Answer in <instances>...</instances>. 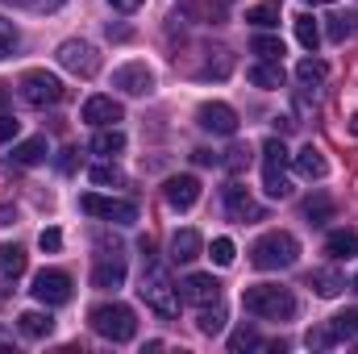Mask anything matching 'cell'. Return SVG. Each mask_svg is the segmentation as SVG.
I'll return each instance as SVG.
<instances>
[{"label": "cell", "instance_id": "obj_17", "mask_svg": "<svg viewBox=\"0 0 358 354\" xmlns=\"http://www.w3.org/2000/svg\"><path fill=\"white\" fill-rule=\"evenodd\" d=\"M179 8H183V17L204 21V25H221L225 21V0H183Z\"/></svg>", "mask_w": 358, "mask_h": 354}, {"label": "cell", "instance_id": "obj_12", "mask_svg": "<svg viewBox=\"0 0 358 354\" xmlns=\"http://www.w3.org/2000/svg\"><path fill=\"white\" fill-rule=\"evenodd\" d=\"M113 88H121L125 96H146V92H155V71L146 63H125L113 71Z\"/></svg>", "mask_w": 358, "mask_h": 354}, {"label": "cell", "instance_id": "obj_23", "mask_svg": "<svg viewBox=\"0 0 358 354\" xmlns=\"http://www.w3.org/2000/svg\"><path fill=\"white\" fill-rule=\"evenodd\" d=\"M50 150H46V138H25V142H17L13 146V163H21V167H34V163H42Z\"/></svg>", "mask_w": 358, "mask_h": 354}, {"label": "cell", "instance_id": "obj_24", "mask_svg": "<svg viewBox=\"0 0 358 354\" xmlns=\"http://www.w3.org/2000/svg\"><path fill=\"white\" fill-rule=\"evenodd\" d=\"M304 342H308V351H334L338 342H346V334H342V330L329 321V325H317V330H308V338H304Z\"/></svg>", "mask_w": 358, "mask_h": 354}, {"label": "cell", "instance_id": "obj_29", "mask_svg": "<svg viewBox=\"0 0 358 354\" xmlns=\"http://www.w3.org/2000/svg\"><path fill=\"white\" fill-rule=\"evenodd\" d=\"M304 217H308V225H325V221L334 217V200H329L325 192L308 196V200H304Z\"/></svg>", "mask_w": 358, "mask_h": 354}, {"label": "cell", "instance_id": "obj_5", "mask_svg": "<svg viewBox=\"0 0 358 354\" xmlns=\"http://www.w3.org/2000/svg\"><path fill=\"white\" fill-rule=\"evenodd\" d=\"M287 163H292V155H287L283 138H267L263 142V192H267L271 200H287L292 196Z\"/></svg>", "mask_w": 358, "mask_h": 354}, {"label": "cell", "instance_id": "obj_40", "mask_svg": "<svg viewBox=\"0 0 358 354\" xmlns=\"http://www.w3.org/2000/svg\"><path fill=\"white\" fill-rule=\"evenodd\" d=\"M334 325H338L346 338H358V309H346V313H338V317H334Z\"/></svg>", "mask_w": 358, "mask_h": 354}, {"label": "cell", "instance_id": "obj_45", "mask_svg": "<svg viewBox=\"0 0 358 354\" xmlns=\"http://www.w3.org/2000/svg\"><path fill=\"white\" fill-rule=\"evenodd\" d=\"M108 4H113V8H121V13H134V8H142L146 0H108Z\"/></svg>", "mask_w": 358, "mask_h": 354}, {"label": "cell", "instance_id": "obj_31", "mask_svg": "<svg viewBox=\"0 0 358 354\" xmlns=\"http://www.w3.org/2000/svg\"><path fill=\"white\" fill-rule=\"evenodd\" d=\"M325 76H329V67H325L321 59H300V67H296V80H300L304 88H317V84H325Z\"/></svg>", "mask_w": 358, "mask_h": 354}, {"label": "cell", "instance_id": "obj_41", "mask_svg": "<svg viewBox=\"0 0 358 354\" xmlns=\"http://www.w3.org/2000/svg\"><path fill=\"white\" fill-rule=\"evenodd\" d=\"M17 129H21V121H17L13 113H0V142H8V138H17Z\"/></svg>", "mask_w": 358, "mask_h": 354}, {"label": "cell", "instance_id": "obj_10", "mask_svg": "<svg viewBox=\"0 0 358 354\" xmlns=\"http://www.w3.org/2000/svg\"><path fill=\"white\" fill-rule=\"evenodd\" d=\"M196 125H200L204 134L234 138V134H238V113H234L229 104H221V100H208V104L196 108Z\"/></svg>", "mask_w": 358, "mask_h": 354}, {"label": "cell", "instance_id": "obj_13", "mask_svg": "<svg viewBox=\"0 0 358 354\" xmlns=\"http://www.w3.org/2000/svg\"><path fill=\"white\" fill-rule=\"evenodd\" d=\"M80 117H84L88 125H96V129H108V125L125 121V108H121V100H113V96H92Z\"/></svg>", "mask_w": 358, "mask_h": 354}, {"label": "cell", "instance_id": "obj_33", "mask_svg": "<svg viewBox=\"0 0 358 354\" xmlns=\"http://www.w3.org/2000/svg\"><path fill=\"white\" fill-rule=\"evenodd\" d=\"M250 159H255V150L238 142V146H229V150L221 155V167H229V171L238 176V171H246V167H250Z\"/></svg>", "mask_w": 358, "mask_h": 354}, {"label": "cell", "instance_id": "obj_25", "mask_svg": "<svg viewBox=\"0 0 358 354\" xmlns=\"http://www.w3.org/2000/svg\"><path fill=\"white\" fill-rule=\"evenodd\" d=\"M250 84H255V88H283V67L271 63V59L255 63V67H250Z\"/></svg>", "mask_w": 358, "mask_h": 354}, {"label": "cell", "instance_id": "obj_50", "mask_svg": "<svg viewBox=\"0 0 358 354\" xmlns=\"http://www.w3.org/2000/svg\"><path fill=\"white\" fill-rule=\"evenodd\" d=\"M308 4H329V0H308Z\"/></svg>", "mask_w": 358, "mask_h": 354}, {"label": "cell", "instance_id": "obj_7", "mask_svg": "<svg viewBox=\"0 0 358 354\" xmlns=\"http://www.w3.org/2000/svg\"><path fill=\"white\" fill-rule=\"evenodd\" d=\"M59 63H63L71 76H80V80H92V76L100 71V55H96V46L84 42V38H67V42L59 46Z\"/></svg>", "mask_w": 358, "mask_h": 354}, {"label": "cell", "instance_id": "obj_6", "mask_svg": "<svg viewBox=\"0 0 358 354\" xmlns=\"http://www.w3.org/2000/svg\"><path fill=\"white\" fill-rule=\"evenodd\" d=\"M17 92H21V100H25L29 108H55L67 88H63L59 76H50V71H25L21 84H17Z\"/></svg>", "mask_w": 358, "mask_h": 354}, {"label": "cell", "instance_id": "obj_39", "mask_svg": "<svg viewBox=\"0 0 358 354\" xmlns=\"http://www.w3.org/2000/svg\"><path fill=\"white\" fill-rule=\"evenodd\" d=\"M234 259H238L234 242H229V238H217V242H213V263H217V267H229Z\"/></svg>", "mask_w": 358, "mask_h": 354}, {"label": "cell", "instance_id": "obj_15", "mask_svg": "<svg viewBox=\"0 0 358 354\" xmlns=\"http://www.w3.org/2000/svg\"><path fill=\"white\" fill-rule=\"evenodd\" d=\"M183 300H192L196 309H204V304H217L221 300V283L213 279V275H187L183 279Z\"/></svg>", "mask_w": 358, "mask_h": 354}, {"label": "cell", "instance_id": "obj_1", "mask_svg": "<svg viewBox=\"0 0 358 354\" xmlns=\"http://www.w3.org/2000/svg\"><path fill=\"white\" fill-rule=\"evenodd\" d=\"M242 309L263 321H287V317H296V296L279 283H255L242 292Z\"/></svg>", "mask_w": 358, "mask_h": 354}, {"label": "cell", "instance_id": "obj_9", "mask_svg": "<svg viewBox=\"0 0 358 354\" xmlns=\"http://www.w3.org/2000/svg\"><path fill=\"white\" fill-rule=\"evenodd\" d=\"M29 292H34V300H42L46 309H50V304H67V300H71V275L46 267V271L34 275V288H29Z\"/></svg>", "mask_w": 358, "mask_h": 354}, {"label": "cell", "instance_id": "obj_48", "mask_svg": "<svg viewBox=\"0 0 358 354\" xmlns=\"http://www.w3.org/2000/svg\"><path fill=\"white\" fill-rule=\"evenodd\" d=\"M350 134H355V138H358V113H355V117H350Z\"/></svg>", "mask_w": 358, "mask_h": 354}, {"label": "cell", "instance_id": "obj_21", "mask_svg": "<svg viewBox=\"0 0 358 354\" xmlns=\"http://www.w3.org/2000/svg\"><path fill=\"white\" fill-rule=\"evenodd\" d=\"M292 163H296V171H300L304 179H321L325 171H329V167H325V155H321L317 146H304L300 155H292Z\"/></svg>", "mask_w": 358, "mask_h": 354}, {"label": "cell", "instance_id": "obj_43", "mask_svg": "<svg viewBox=\"0 0 358 354\" xmlns=\"http://www.w3.org/2000/svg\"><path fill=\"white\" fill-rule=\"evenodd\" d=\"M192 163H200V167H221V155H217V150H192Z\"/></svg>", "mask_w": 358, "mask_h": 354}, {"label": "cell", "instance_id": "obj_51", "mask_svg": "<svg viewBox=\"0 0 358 354\" xmlns=\"http://www.w3.org/2000/svg\"><path fill=\"white\" fill-rule=\"evenodd\" d=\"M355 292H358V275H355Z\"/></svg>", "mask_w": 358, "mask_h": 354}, {"label": "cell", "instance_id": "obj_42", "mask_svg": "<svg viewBox=\"0 0 358 354\" xmlns=\"http://www.w3.org/2000/svg\"><path fill=\"white\" fill-rule=\"evenodd\" d=\"M38 246H42V250H50V255H55V250H59V246H63V234H59V229H42V238H38Z\"/></svg>", "mask_w": 358, "mask_h": 354}, {"label": "cell", "instance_id": "obj_11", "mask_svg": "<svg viewBox=\"0 0 358 354\" xmlns=\"http://www.w3.org/2000/svg\"><path fill=\"white\" fill-rule=\"evenodd\" d=\"M225 213H229L234 221H246V225H250V221H267L263 204H259L242 183H229V187H225Z\"/></svg>", "mask_w": 358, "mask_h": 354}, {"label": "cell", "instance_id": "obj_26", "mask_svg": "<svg viewBox=\"0 0 358 354\" xmlns=\"http://www.w3.org/2000/svg\"><path fill=\"white\" fill-rule=\"evenodd\" d=\"M196 330H200V334H208V338H217V334L225 330V309H221V300L200 309V317H196Z\"/></svg>", "mask_w": 358, "mask_h": 354}, {"label": "cell", "instance_id": "obj_49", "mask_svg": "<svg viewBox=\"0 0 358 354\" xmlns=\"http://www.w3.org/2000/svg\"><path fill=\"white\" fill-rule=\"evenodd\" d=\"M0 4H34V0H0Z\"/></svg>", "mask_w": 358, "mask_h": 354}, {"label": "cell", "instance_id": "obj_3", "mask_svg": "<svg viewBox=\"0 0 358 354\" xmlns=\"http://www.w3.org/2000/svg\"><path fill=\"white\" fill-rule=\"evenodd\" d=\"M92 330L100 334V338H108V342H129L134 334H138V317H134V309L129 304H117V300H108V304H96L88 313Z\"/></svg>", "mask_w": 358, "mask_h": 354}, {"label": "cell", "instance_id": "obj_32", "mask_svg": "<svg viewBox=\"0 0 358 354\" xmlns=\"http://www.w3.org/2000/svg\"><path fill=\"white\" fill-rule=\"evenodd\" d=\"M267 342L259 338V330H250V325H242V330H234V338H229V351L242 354V351H263Z\"/></svg>", "mask_w": 358, "mask_h": 354}, {"label": "cell", "instance_id": "obj_4", "mask_svg": "<svg viewBox=\"0 0 358 354\" xmlns=\"http://www.w3.org/2000/svg\"><path fill=\"white\" fill-rule=\"evenodd\" d=\"M138 292H142V300H146L159 317H176L179 313V292H176V283H171V275H167L163 263H146Z\"/></svg>", "mask_w": 358, "mask_h": 354}, {"label": "cell", "instance_id": "obj_27", "mask_svg": "<svg viewBox=\"0 0 358 354\" xmlns=\"http://www.w3.org/2000/svg\"><path fill=\"white\" fill-rule=\"evenodd\" d=\"M17 330H21L25 338H46V334L55 330V321H50V313H21V317H17Z\"/></svg>", "mask_w": 358, "mask_h": 354}, {"label": "cell", "instance_id": "obj_30", "mask_svg": "<svg viewBox=\"0 0 358 354\" xmlns=\"http://www.w3.org/2000/svg\"><path fill=\"white\" fill-rule=\"evenodd\" d=\"M296 38H300L304 50H317V42H321V25H317L313 13H300V17H296Z\"/></svg>", "mask_w": 358, "mask_h": 354}, {"label": "cell", "instance_id": "obj_28", "mask_svg": "<svg viewBox=\"0 0 358 354\" xmlns=\"http://www.w3.org/2000/svg\"><path fill=\"white\" fill-rule=\"evenodd\" d=\"M279 13H283L279 0H259V4L246 13V21H250L255 29H271V25H279Z\"/></svg>", "mask_w": 358, "mask_h": 354}, {"label": "cell", "instance_id": "obj_22", "mask_svg": "<svg viewBox=\"0 0 358 354\" xmlns=\"http://www.w3.org/2000/svg\"><path fill=\"white\" fill-rule=\"evenodd\" d=\"M325 250H329L334 259H355L358 255V234L355 229H334V234L325 238Z\"/></svg>", "mask_w": 358, "mask_h": 354}, {"label": "cell", "instance_id": "obj_46", "mask_svg": "<svg viewBox=\"0 0 358 354\" xmlns=\"http://www.w3.org/2000/svg\"><path fill=\"white\" fill-rule=\"evenodd\" d=\"M67 0H38V8H46V13H55V8H63Z\"/></svg>", "mask_w": 358, "mask_h": 354}, {"label": "cell", "instance_id": "obj_19", "mask_svg": "<svg viewBox=\"0 0 358 354\" xmlns=\"http://www.w3.org/2000/svg\"><path fill=\"white\" fill-rule=\"evenodd\" d=\"M200 250H204V242H200L196 229H179L176 238H171V263H196Z\"/></svg>", "mask_w": 358, "mask_h": 354}, {"label": "cell", "instance_id": "obj_18", "mask_svg": "<svg viewBox=\"0 0 358 354\" xmlns=\"http://www.w3.org/2000/svg\"><path fill=\"white\" fill-rule=\"evenodd\" d=\"M308 288L317 292V296H325V300H334L342 288H346V275L342 271H334V267H317L313 275H308Z\"/></svg>", "mask_w": 358, "mask_h": 354}, {"label": "cell", "instance_id": "obj_2", "mask_svg": "<svg viewBox=\"0 0 358 354\" xmlns=\"http://www.w3.org/2000/svg\"><path fill=\"white\" fill-rule=\"evenodd\" d=\"M296 259H300V242H296L292 234H283V229L263 234V238L250 246V263L259 267V271H287Z\"/></svg>", "mask_w": 358, "mask_h": 354}, {"label": "cell", "instance_id": "obj_16", "mask_svg": "<svg viewBox=\"0 0 358 354\" xmlns=\"http://www.w3.org/2000/svg\"><path fill=\"white\" fill-rule=\"evenodd\" d=\"M121 283H125V263H121V255H104L100 263L92 267V288L108 292V288H121Z\"/></svg>", "mask_w": 358, "mask_h": 354}, {"label": "cell", "instance_id": "obj_14", "mask_svg": "<svg viewBox=\"0 0 358 354\" xmlns=\"http://www.w3.org/2000/svg\"><path fill=\"white\" fill-rule=\"evenodd\" d=\"M163 196H167V204L171 208H192L196 200H200V179L196 176H171L167 183H163Z\"/></svg>", "mask_w": 358, "mask_h": 354}, {"label": "cell", "instance_id": "obj_34", "mask_svg": "<svg viewBox=\"0 0 358 354\" xmlns=\"http://www.w3.org/2000/svg\"><path fill=\"white\" fill-rule=\"evenodd\" d=\"M250 50H255L259 59H271V63H279V59H283V42H279V38H271V34H259V38L250 42Z\"/></svg>", "mask_w": 358, "mask_h": 354}, {"label": "cell", "instance_id": "obj_44", "mask_svg": "<svg viewBox=\"0 0 358 354\" xmlns=\"http://www.w3.org/2000/svg\"><path fill=\"white\" fill-rule=\"evenodd\" d=\"M76 167H80V150H63V159H59V171H67V176H71Z\"/></svg>", "mask_w": 358, "mask_h": 354}, {"label": "cell", "instance_id": "obj_36", "mask_svg": "<svg viewBox=\"0 0 358 354\" xmlns=\"http://www.w3.org/2000/svg\"><path fill=\"white\" fill-rule=\"evenodd\" d=\"M0 267H4L8 275H21V271H25V250H21V246H0Z\"/></svg>", "mask_w": 358, "mask_h": 354}, {"label": "cell", "instance_id": "obj_38", "mask_svg": "<svg viewBox=\"0 0 358 354\" xmlns=\"http://www.w3.org/2000/svg\"><path fill=\"white\" fill-rule=\"evenodd\" d=\"M13 50H17V25L0 17V59H8Z\"/></svg>", "mask_w": 358, "mask_h": 354}, {"label": "cell", "instance_id": "obj_8", "mask_svg": "<svg viewBox=\"0 0 358 354\" xmlns=\"http://www.w3.org/2000/svg\"><path fill=\"white\" fill-rule=\"evenodd\" d=\"M80 208L92 213V217H104V221H113V225H134L138 221V204L134 200H117V196H84L80 200Z\"/></svg>", "mask_w": 358, "mask_h": 354}, {"label": "cell", "instance_id": "obj_37", "mask_svg": "<svg viewBox=\"0 0 358 354\" xmlns=\"http://www.w3.org/2000/svg\"><path fill=\"white\" fill-rule=\"evenodd\" d=\"M350 34H355V17H350V13H346V17H342V13L329 17V42H346Z\"/></svg>", "mask_w": 358, "mask_h": 354}, {"label": "cell", "instance_id": "obj_20", "mask_svg": "<svg viewBox=\"0 0 358 354\" xmlns=\"http://www.w3.org/2000/svg\"><path fill=\"white\" fill-rule=\"evenodd\" d=\"M88 150H92V155H104V159H117V155L125 150V134H121L117 125L96 129V134H92V142H88Z\"/></svg>", "mask_w": 358, "mask_h": 354}, {"label": "cell", "instance_id": "obj_47", "mask_svg": "<svg viewBox=\"0 0 358 354\" xmlns=\"http://www.w3.org/2000/svg\"><path fill=\"white\" fill-rule=\"evenodd\" d=\"M8 100H13V92L4 88V84H0V113H4V108H8Z\"/></svg>", "mask_w": 358, "mask_h": 354}, {"label": "cell", "instance_id": "obj_35", "mask_svg": "<svg viewBox=\"0 0 358 354\" xmlns=\"http://www.w3.org/2000/svg\"><path fill=\"white\" fill-rule=\"evenodd\" d=\"M92 183H96V187H121V183H125V176H121V167L100 163V167H92Z\"/></svg>", "mask_w": 358, "mask_h": 354}]
</instances>
